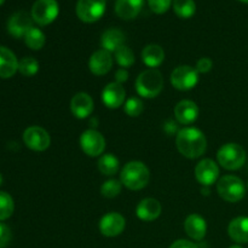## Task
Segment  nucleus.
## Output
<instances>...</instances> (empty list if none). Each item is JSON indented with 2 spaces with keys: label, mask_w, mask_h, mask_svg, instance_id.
<instances>
[{
  "label": "nucleus",
  "mask_w": 248,
  "mask_h": 248,
  "mask_svg": "<svg viewBox=\"0 0 248 248\" xmlns=\"http://www.w3.org/2000/svg\"><path fill=\"white\" fill-rule=\"evenodd\" d=\"M4 1H5V0H0V5L4 4Z\"/></svg>",
  "instance_id": "nucleus-41"
},
{
  "label": "nucleus",
  "mask_w": 248,
  "mask_h": 248,
  "mask_svg": "<svg viewBox=\"0 0 248 248\" xmlns=\"http://www.w3.org/2000/svg\"><path fill=\"white\" fill-rule=\"evenodd\" d=\"M33 28V18L27 12H16L7 22V31L14 38H24L28 31Z\"/></svg>",
  "instance_id": "nucleus-13"
},
{
  "label": "nucleus",
  "mask_w": 248,
  "mask_h": 248,
  "mask_svg": "<svg viewBox=\"0 0 248 248\" xmlns=\"http://www.w3.org/2000/svg\"><path fill=\"white\" fill-rule=\"evenodd\" d=\"M18 70V61L16 56L7 47L0 46V78L9 79Z\"/></svg>",
  "instance_id": "nucleus-18"
},
{
  "label": "nucleus",
  "mask_w": 248,
  "mask_h": 248,
  "mask_svg": "<svg viewBox=\"0 0 248 248\" xmlns=\"http://www.w3.org/2000/svg\"><path fill=\"white\" fill-rule=\"evenodd\" d=\"M184 229H186L188 236L196 241H200L205 237L206 232H207V224L201 216L190 215L184 222Z\"/></svg>",
  "instance_id": "nucleus-21"
},
{
  "label": "nucleus",
  "mask_w": 248,
  "mask_h": 248,
  "mask_svg": "<svg viewBox=\"0 0 248 248\" xmlns=\"http://www.w3.org/2000/svg\"><path fill=\"white\" fill-rule=\"evenodd\" d=\"M24 41H26V45L28 46L31 50H40L45 45V34L40 31L39 28H31L28 31V33L24 36Z\"/></svg>",
  "instance_id": "nucleus-26"
},
{
  "label": "nucleus",
  "mask_w": 248,
  "mask_h": 248,
  "mask_svg": "<svg viewBox=\"0 0 248 248\" xmlns=\"http://www.w3.org/2000/svg\"><path fill=\"white\" fill-rule=\"evenodd\" d=\"M230 239L237 244L248 242V217H236L230 222L228 227Z\"/></svg>",
  "instance_id": "nucleus-22"
},
{
  "label": "nucleus",
  "mask_w": 248,
  "mask_h": 248,
  "mask_svg": "<svg viewBox=\"0 0 248 248\" xmlns=\"http://www.w3.org/2000/svg\"><path fill=\"white\" fill-rule=\"evenodd\" d=\"M149 178V170L140 161L128 162L121 171V183L131 190H140L147 186Z\"/></svg>",
  "instance_id": "nucleus-2"
},
{
  "label": "nucleus",
  "mask_w": 248,
  "mask_h": 248,
  "mask_svg": "<svg viewBox=\"0 0 248 248\" xmlns=\"http://www.w3.org/2000/svg\"><path fill=\"white\" fill-rule=\"evenodd\" d=\"M239 1H241V2H245V4H248V0H239Z\"/></svg>",
  "instance_id": "nucleus-39"
},
{
  "label": "nucleus",
  "mask_w": 248,
  "mask_h": 248,
  "mask_svg": "<svg viewBox=\"0 0 248 248\" xmlns=\"http://www.w3.org/2000/svg\"><path fill=\"white\" fill-rule=\"evenodd\" d=\"M229 248H242V247L239 246V245H234V246H232V247H229Z\"/></svg>",
  "instance_id": "nucleus-38"
},
{
  "label": "nucleus",
  "mask_w": 248,
  "mask_h": 248,
  "mask_svg": "<svg viewBox=\"0 0 248 248\" xmlns=\"http://www.w3.org/2000/svg\"><path fill=\"white\" fill-rule=\"evenodd\" d=\"M10 240H11V230L7 225L0 223V248L6 247Z\"/></svg>",
  "instance_id": "nucleus-34"
},
{
  "label": "nucleus",
  "mask_w": 248,
  "mask_h": 248,
  "mask_svg": "<svg viewBox=\"0 0 248 248\" xmlns=\"http://www.w3.org/2000/svg\"><path fill=\"white\" fill-rule=\"evenodd\" d=\"M212 67H213L212 61L207 57H202L198 61L195 69L198 70V73H208L211 69H212Z\"/></svg>",
  "instance_id": "nucleus-35"
},
{
  "label": "nucleus",
  "mask_w": 248,
  "mask_h": 248,
  "mask_svg": "<svg viewBox=\"0 0 248 248\" xmlns=\"http://www.w3.org/2000/svg\"><path fill=\"white\" fill-rule=\"evenodd\" d=\"M195 177L203 186H210L217 182L219 177V167L213 160L203 159L196 165Z\"/></svg>",
  "instance_id": "nucleus-11"
},
{
  "label": "nucleus",
  "mask_w": 248,
  "mask_h": 248,
  "mask_svg": "<svg viewBox=\"0 0 248 248\" xmlns=\"http://www.w3.org/2000/svg\"><path fill=\"white\" fill-rule=\"evenodd\" d=\"M106 7V0H79L77 15L85 23H93L103 16Z\"/></svg>",
  "instance_id": "nucleus-7"
},
{
  "label": "nucleus",
  "mask_w": 248,
  "mask_h": 248,
  "mask_svg": "<svg viewBox=\"0 0 248 248\" xmlns=\"http://www.w3.org/2000/svg\"><path fill=\"white\" fill-rule=\"evenodd\" d=\"M217 191L223 200L228 202H239L246 194V186L239 177L224 176L218 181Z\"/></svg>",
  "instance_id": "nucleus-5"
},
{
  "label": "nucleus",
  "mask_w": 248,
  "mask_h": 248,
  "mask_svg": "<svg viewBox=\"0 0 248 248\" xmlns=\"http://www.w3.org/2000/svg\"><path fill=\"white\" fill-rule=\"evenodd\" d=\"M60 6L56 0H36L31 7V18L39 26H47L57 18Z\"/></svg>",
  "instance_id": "nucleus-6"
},
{
  "label": "nucleus",
  "mask_w": 248,
  "mask_h": 248,
  "mask_svg": "<svg viewBox=\"0 0 248 248\" xmlns=\"http://www.w3.org/2000/svg\"><path fill=\"white\" fill-rule=\"evenodd\" d=\"M217 159L223 169L235 171L241 169L246 162V152L237 143H227L219 148Z\"/></svg>",
  "instance_id": "nucleus-4"
},
{
  "label": "nucleus",
  "mask_w": 248,
  "mask_h": 248,
  "mask_svg": "<svg viewBox=\"0 0 248 248\" xmlns=\"http://www.w3.org/2000/svg\"><path fill=\"white\" fill-rule=\"evenodd\" d=\"M128 79V73L125 68H120L119 70H116L115 73V82L123 85V82H125Z\"/></svg>",
  "instance_id": "nucleus-37"
},
{
  "label": "nucleus",
  "mask_w": 248,
  "mask_h": 248,
  "mask_svg": "<svg viewBox=\"0 0 248 248\" xmlns=\"http://www.w3.org/2000/svg\"><path fill=\"white\" fill-rule=\"evenodd\" d=\"M164 89V78L157 69H148L136 80V90L144 98H155Z\"/></svg>",
  "instance_id": "nucleus-3"
},
{
  "label": "nucleus",
  "mask_w": 248,
  "mask_h": 248,
  "mask_svg": "<svg viewBox=\"0 0 248 248\" xmlns=\"http://www.w3.org/2000/svg\"><path fill=\"white\" fill-rule=\"evenodd\" d=\"M24 144L34 152H44L50 147L51 138L47 131L39 126L28 127L23 133Z\"/></svg>",
  "instance_id": "nucleus-9"
},
{
  "label": "nucleus",
  "mask_w": 248,
  "mask_h": 248,
  "mask_svg": "<svg viewBox=\"0 0 248 248\" xmlns=\"http://www.w3.org/2000/svg\"><path fill=\"white\" fill-rule=\"evenodd\" d=\"M125 39V34H124L120 29H108V31H104L103 35H102V47H103V50L108 51V52H115L118 48L124 46Z\"/></svg>",
  "instance_id": "nucleus-23"
},
{
  "label": "nucleus",
  "mask_w": 248,
  "mask_h": 248,
  "mask_svg": "<svg viewBox=\"0 0 248 248\" xmlns=\"http://www.w3.org/2000/svg\"><path fill=\"white\" fill-rule=\"evenodd\" d=\"M177 148L183 156L188 159H196L205 154L207 148V140L205 135L199 128H183L177 135Z\"/></svg>",
  "instance_id": "nucleus-1"
},
{
  "label": "nucleus",
  "mask_w": 248,
  "mask_h": 248,
  "mask_svg": "<svg viewBox=\"0 0 248 248\" xmlns=\"http://www.w3.org/2000/svg\"><path fill=\"white\" fill-rule=\"evenodd\" d=\"M101 193L104 198L113 199L121 193V183L116 179H109L104 182L101 188Z\"/></svg>",
  "instance_id": "nucleus-31"
},
{
  "label": "nucleus",
  "mask_w": 248,
  "mask_h": 248,
  "mask_svg": "<svg viewBox=\"0 0 248 248\" xmlns=\"http://www.w3.org/2000/svg\"><path fill=\"white\" fill-rule=\"evenodd\" d=\"M199 82V73L190 65H179L172 72L171 84L181 91L194 89Z\"/></svg>",
  "instance_id": "nucleus-8"
},
{
  "label": "nucleus",
  "mask_w": 248,
  "mask_h": 248,
  "mask_svg": "<svg viewBox=\"0 0 248 248\" xmlns=\"http://www.w3.org/2000/svg\"><path fill=\"white\" fill-rule=\"evenodd\" d=\"M70 110L78 119H86L93 111V101L86 92H79L70 102Z\"/></svg>",
  "instance_id": "nucleus-16"
},
{
  "label": "nucleus",
  "mask_w": 248,
  "mask_h": 248,
  "mask_svg": "<svg viewBox=\"0 0 248 248\" xmlns=\"http://www.w3.org/2000/svg\"><path fill=\"white\" fill-rule=\"evenodd\" d=\"M89 67L92 74L98 75V77L107 74L113 67V57H111L110 52L102 48V50L92 53L89 61Z\"/></svg>",
  "instance_id": "nucleus-15"
},
{
  "label": "nucleus",
  "mask_w": 248,
  "mask_h": 248,
  "mask_svg": "<svg viewBox=\"0 0 248 248\" xmlns=\"http://www.w3.org/2000/svg\"><path fill=\"white\" fill-rule=\"evenodd\" d=\"M165 60V52L164 48L161 46L156 45V44H150V45L145 46L142 51V61L144 64L150 67V69H155L159 67Z\"/></svg>",
  "instance_id": "nucleus-24"
},
{
  "label": "nucleus",
  "mask_w": 248,
  "mask_h": 248,
  "mask_svg": "<svg viewBox=\"0 0 248 248\" xmlns=\"http://www.w3.org/2000/svg\"><path fill=\"white\" fill-rule=\"evenodd\" d=\"M115 60L120 67L128 68L135 63V55L130 47L124 45L115 51Z\"/></svg>",
  "instance_id": "nucleus-29"
},
{
  "label": "nucleus",
  "mask_w": 248,
  "mask_h": 248,
  "mask_svg": "<svg viewBox=\"0 0 248 248\" xmlns=\"http://www.w3.org/2000/svg\"><path fill=\"white\" fill-rule=\"evenodd\" d=\"M150 10L157 15H162L171 7L172 0H148Z\"/></svg>",
  "instance_id": "nucleus-33"
},
{
  "label": "nucleus",
  "mask_w": 248,
  "mask_h": 248,
  "mask_svg": "<svg viewBox=\"0 0 248 248\" xmlns=\"http://www.w3.org/2000/svg\"><path fill=\"white\" fill-rule=\"evenodd\" d=\"M126 91L124 86L119 82H110L104 87L102 92V101L108 108L116 109L121 107L125 102Z\"/></svg>",
  "instance_id": "nucleus-14"
},
{
  "label": "nucleus",
  "mask_w": 248,
  "mask_h": 248,
  "mask_svg": "<svg viewBox=\"0 0 248 248\" xmlns=\"http://www.w3.org/2000/svg\"><path fill=\"white\" fill-rule=\"evenodd\" d=\"M144 0H116L115 12L121 19H130L136 18L142 11Z\"/></svg>",
  "instance_id": "nucleus-19"
},
{
  "label": "nucleus",
  "mask_w": 248,
  "mask_h": 248,
  "mask_svg": "<svg viewBox=\"0 0 248 248\" xmlns=\"http://www.w3.org/2000/svg\"><path fill=\"white\" fill-rule=\"evenodd\" d=\"M80 145L86 155L96 157L106 149V140L96 130H86L80 137Z\"/></svg>",
  "instance_id": "nucleus-10"
},
{
  "label": "nucleus",
  "mask_w": 248,
  "mask_h": 248,
  "mask_svg": "<svg viewBox=\"0 0 248 248\" xmlns=\"http://www.w3.org/2000/svg\"><path fill=\"white\" fill-rule=\"evenodd\" d=\"M170 248H198V245L194 242L188 241V240H177L176 242L170 246Z\"/></svg>",
  "instance_id": "nucleus-36"
},
{
  "label": "nucleus",
  "mask_w": 248,
  "mask_h": 248,
  "mask_svg": "<svg viewBox=\"0 0 248 248\" xmlns=\"http://www.w3.org/2000/svg\"><path fill=\"white\" fill-rule=\"evenodd\" d=\"M174 116L178 123L183 124V125L193 124L199 116V107L196 106L195 102L184 99V101L179 102L174 108Z\"/></svg>",
  "instance_id": "nucleus-17"
},
{
  "label": "nucleus",
  "mask_w": 248,
  "mask_h": 248,
  "mask_svg": "<svg viewBox=\"0 0 248 248\" xmlns=\"http://www.w3.org/2000/svg\"><path fill=\"white\" fill-rule=\"evenodd\" d=\"M18 70L24 77H34L39 72V62L33 57H24L18 62Z\"/></svg>",
  "instance_id": "nucleus-28"
},
{
  "label": "nucleus",
  "mask_w": 248,
  "mask_h": 248,
  "mask_svg": "<svg viewBox=\"0 0 248 248\" xmlns=\"http://www.w3.org/2000/svg\"><path fill=\"white\" fill-rule=\"evenodd\" d=\"M137 217L144 222H152L161 215V203L155 199H144L137 206Z\"/></svg>",
  "instance_id": "nucleus-20"
},
{
  "label": "nucleus",
  "mask_w": 248,
  "mask_h": 248,
  "mask_svg": "<svg viewBox=\"0 0 248 248\" xmlns=\"http://www.w3.org/2000/svg\"><path fill=\"white\" fill-rule=\"evenodd\" d=\"M119 160L111 154H104L98 160V170L102 174L106 176H114L119 171Z\"/></svg>",
  "instance_id": "nucleus-25"
},
{
  "label": "nucleus",
  "mask_w": 248,
  "mask_h": 248,
  "mask_svg": "<svg viewBox=\"0 0 248 248\" xmlns=\"http://www.w3.org/2000/svg\"><path fill=\"white\" fill-rule=\"evenodd\" d=\"M173 10L181 18H190L195 15L196 5L194 0H173Z\"/></svg>",
  "instance_id": "nucleus-27"
},
{
  "label": "nucleus",
  "mask_w": 248,
  "mask_h": 248,
  "mask_svg": "<svg viewBox=\"0 0 248 248\" xmlns=\"http://www.w3.org/2000/svg\"><path fill=\"white\" fill-rule=\"evenodd\" d=\"M1 183H2V177L1 174H0V186H1Z\"/></svg>",
  "instance_id": "nucleus-40"
},
{
  "label": "nucleus",
  "mask_w": 248,
  "mask_h": 248,
  "mask_svg": "<svg viewBox=\"0 0 248 248\" xmlns=\"http://www.w3.org/2000/svg\"><path fill=\"white\" fill-rule=\"evenodd\" d=\"M143 109H144V107H143L142 101H140V98H137V97H131V98H128L127 101H126L125 113L127 114L128 116H131V118L140 116V114H142Z\"/></svg>",
  "instance_id": "nucleus-32"
},
{
  "label": "nucleus",
  "mask_w": 248,
  "mask_h": 248,
  "mask_svg": "<svg viewBox=\"0 0 248 248\" xmlns=\"http://www.w3.org/2000/svg\"><path fill=\"white\" fill-rule=\"evenodd\" d=\"M14 200L11 196L5 191H0V220L10 218L14 213Z\"/></svg>",
  "instance_id": "nucleus-30"
},
{
  "label": "nucleus",
  "mask_w": 248,
  "mask_h": 248,
  "mask_svg": "<svg viewBox=\"0 0 248 248\" xmlns=\"http://www.w3.org/2000/svg\"><path fill=\"white\" fill-rule=\"evenodd\" d=\"M126 220L120 213L111 212L103 216L99 222V230L107 237H115L124 232Z\"/></svg>",
  "instance_id": "nucleus-12"
}]
</instances>
